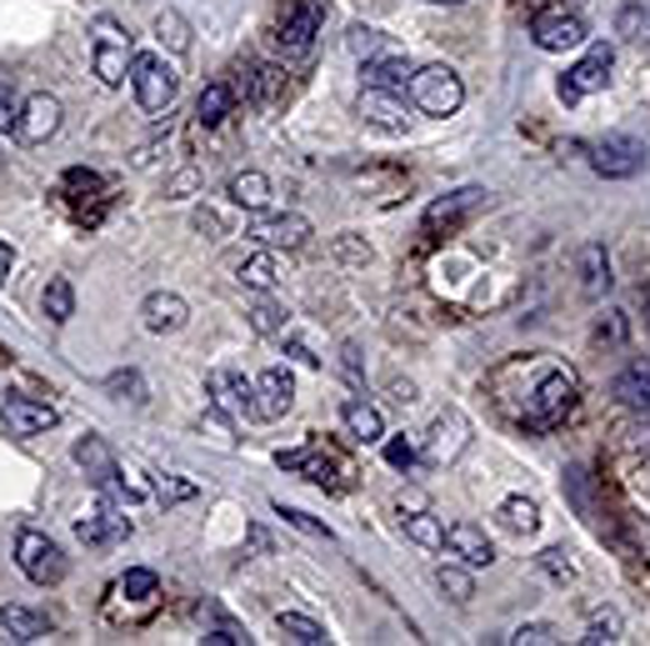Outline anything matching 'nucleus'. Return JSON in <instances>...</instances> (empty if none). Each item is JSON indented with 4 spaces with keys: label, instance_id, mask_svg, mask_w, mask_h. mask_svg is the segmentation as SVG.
<instances>
[{
    "label": "nucleus",
    "instance_id": "obj_47",
    "mask_svg": "<svg viewBox=\"0 0 650 646\" xmlns=\"http://www.w3.org/2000/svg\"><path fill=\"white\" fill-rule=\"evenodd\" d=\"M380 41H386V35H380V31H370V25H356V31H350V51H356V55H366V61L380 51Z\"/></svg>",
    "mask_w": 650,
    "mask_h": 646
},
{
    "label": "nucleus",
    "instance_id": "obj_18",
    "mask_svg": "<svg viewBox=\"0 0 650 646\" xmlns=\"http://www.w3.org/2000/svg\"><path fill=\"white\" fill-rule=\"evenodd\" d=\"M486 201V191L480 186H461V191H451V196H441V201H431L425 206V230H451V226H461V220L470 216V211Z\"/></svg>",
    "mask_w": 650,
    "mask_h": 646
},
{
    "label": "nucleus",
    "instance_id": "obj_41",
    "mask_svg": "<svg viewBox=\"0 0 650 646\" xmlns=\"http://www.w3.org/2000/svg\"><path fill=\"white\" fill-rule=\"evenodd\" d=\"M535 561H541V571H545V577H551V581H561V586L575 577V561H571V551H565V547H551V551H541V557H535Z\"/></svg>",
    "mask_w": 650,
    "mask_h": 646
},
{
    "label": "nucleus",
    "instance_id": "obj_40",
    "mask_svg": "<svg viewBox=\"0 0 650 646\" xmlns=\"http://www.w3.org/2000/svg\"><path fill=\"white\" fill-rule=\"evenodd\" d=\"M246 316H250V331H256V336H281L285 331V311L275 306V301H260V306H250Z\"/></svg>",
    "mask_w": 650,
    "mask_h": 646
},
{
    "label": "nucleus",
    "instance_id": "obj_34",
    "mask_svg": "<svg viewBox=\"0 0 650 646\" xmlns=\"http://www.w3.org/2000/svg\"><path fill=\"white\" fill-rule=\"evenodd\" d=\"M500 516H506V526L520 531V537H531L535 526H541V506H535L531 496H506V502H500Z\"/></svg>",
    "mask_w": 650,
    "mask_h": 646
},
{
    "label": "nucleus",
    "instance_id": "obj_17",
    "mask_svg": "<svg viewBox=\"0 0 650 646\" xmlns=\"http://www.w3.org/2000/svg\"><path fill=\"white\" fill-rule=\"evenodd\" d=\"M445 551H451V557H461L466 567H490V561H496L490 537L480 531V526H470V521H451V526H445Z\"/></svg>",
    "mask_w": 650,
    "mask_h": 646
},
{
    "label": "nucleus",
    "instance_id": "obj_37",
    "mask_svg": "<svg viewBox=\"0 0 650 646\" xmlns=\"http://www.w3.org/2000/svg\"><path fill=\"white\" fill-rule=\"evenodd\" d=\"M620 632H626L620 612H596L591 622H585V636H581V642H591V646H610V642H620Z\"/></svg>",
    "mask_w": 650,
    "mask_h": 646
},
{
    "label": "nucleus",
    "instance_id": "obj_27",
    "mask_svg": "<svg viewBox=\"0 0 650 646\" xmlns=\"http://www.w3.org/2000/svg\"><path fill=\"white\" fill-rule=\"evenodd\" d=\"M230 110H236V86H226V80H216V86L195 96V121L201 126H220Z\"/></svg>",
    "mask_w": 650,
    "mask_h": 646
},
{
    "label": "nucleus",
    "instance_id": "obj_46",
    "mask_svg": "<svg viewBox=\"0 0 650 646\" xmlns=\"http://www.w3.org/2000/svg\"><path fill=\"white\" fill-rule=\"evenodd\" d=\"M155 496H161V502H191L195 486L181 482V476H155Z\"/></svg>",
    "mask_w": 650,
    "mask_h": 646
},
{
    "label": "nucleus",
    "instance_id": "obj_6",
    "mask_svg": "<svg viewBox=\"0 0 650 646\" xmlns=\"http://www.w3.org/2000/svg\"><path fill=\"white\" fill-rule=\"evenodd\" d=\"M90 31H96V76H100V86H126L130 80V31L120 21H110V15H100Z\"/></svg>",
    "mask_w": 650,
    "mask_h": 646
},
{
    "label": "nucleus",
    "instance_id": "obj_20",
    "mask_svg": "<svg viewBox=\"0 0 650 646\" xmlns=\"http://www.w3.org/2000/svg\"><path fill=\"white\" fill-rule=\"evenodd\" d=\"M616 401L640 411V417L650 411V356H636V362L616 376Z\"/></svg>",
    "mask_w": 650,
    "mask_h": 646
},
{
    "label": "nucleus",
    "instance_id": "obj_7",
    "mask_svg": "<svg viewBox=\"0 0 650 646\" xmlns=\"http://www.w3.org/2000/svg\"><path fill=\"white\" fill-rule=\"evenodd\" d=\"M591 165L606 181H630V175L646 171V141H636V136H606V141L591 146Z\"/></svg>",
    "mask_w": 650,
    "mask_h": 646
},
{
    "label": "nucleus",
    "instance_id": "obj_36",
    "mask_svg": "<svg viewBox=\"0 0 650 646\" xmlns=\"http://www.w3.org/2000/svg\"><path fill=\"white\" fill-rule=\"evenodd\" d=\"M126 602H151L155 592H161V577H155L151 567H130L126 577H120V586H116Z\"/></svg>",
    "mask_w": 650,
    "mask_h": 646
},
{
    "label": "nucleus",
    "instance_id": "obj_32",
    "mask_svg": "<svg viewBox=\"0 0 650 646\" xmlns=\"http://www.w3.org/2000/svg\"><path fill=\"white\" fill-rule=\"evenodd\" d=\"M401 512H405V506H401ZM401 526H405V537H411L415 541V547H445V526L441 521H435V516L431 512H405L401 516Z\"/></svg>",
    "mask_w": 650,
    "mask_h": 646
},
{
    "label": "nucleus",
    "instance_id": "obj_3",
    "mask_svg": "<svg viewBox=\"0 0 650 646\" xmlns=\"http://www.w3.org/2000/svg\"><path fill=\"white\" fill-rule=\"evenodd\" d=\"M130 90H136L141 110L161 116V110L175 106V90H181V80H175V71L165 66L161 55H130Z\"/></svg>",
    "mask_w": 650,
    "mask_h": 646
},
{
    "label": "nucleus",
    "instance_id": "obj_11",
    "mask_svg": "<svg viewBox=\"0 0 650 646\" xmlns=\"http://www.w3.org/2000/svg\"><path fill=\"white\" fill-rule=\"evenodd\" d=\"M0 421H6V431L11 437H45V431L55 427V406L45 401H31V396H11V401L0 406Z\"/></svg>",
    "mask_w": 650,
    "mask_h": 646
},
{
    "label": "nucleus",
    "instance_id": "obj_24",
    "mask_svg": "<svg viewBox=\"0 0 650 646\" xmlns=\"http://www.w3.org/2000/svg\"><path fill=\"white\" fill-rule=\"evenodd\" d=\"M281 276H285V266H281V256H275L271 246L240 261V286H250V291H275Z\"/></svg>",
    "mask_w": 650,
    "mask_h": 646
},
{
    "label": "nucleus",
    "instance_id": "obj_30",
    "mask_svg": "<svg viewBox=\"0 0 650 646\" xmlns=\"http://www.w3.org/2000/svg\"><path fill=\"white\" fill-rule=\"evenodd\" d=\"M41 311H45V321H51V326H65V321L76 316V291H71V281H65V276H51V281H45Z\"/></svg>",
    "mask_w": 650,
    "mask_h": 646
},
{
    "label": "nucleus",
    "instance_id": "obj_33",
    "mask_svg": "<svg viewBox=\"0 0 650 646\" xmlns=\"http://www.w3.org/2000/svg\"><path fill=\"white\" fill-rule=\"evenodd\" d=\"M275 626H281V636L295 646H325V626L311 622V616H301V612H281Z\"/></svg>",
    "mask_w": 650,
    "mask_h": 646
},
{
    "label": "nucleus",
    "instance_id": "obj_13",
    "mask_svg": "<svg viewBox=\"0 0 650 646\" xmlns=\"http://www.w3.org/2000/svg\"><path fill=\"white\" fill-rule=\"evenodd\" d=\"M250 236H256L260 246H271V251H295V246L311 241V220L301 216V211H285V216H260L256 226H250Z\"/></svg>",
    "mask_w": 650,
    "mask_h": 646
},
{
    "label": "nucleus",
    "instance_id": "obj_16",
    "mask_svg": "<svg viewBox=\"0 0 650 646\" xmlns=\"http://www.w3.org/2000/svg\"><path fill=\"white\" fill-rule=\"evenodd\" d=\"M141 321L151 336H171V331H181L185 321H191V306H185L175 291H151V297L141 301Z\"/></svg>",
    "mask_w": 650,
    "mask_h": 646
},
{
    "label": "nucleus",
    "instance_id": "obj_19",
    "mask_svg": "<svg viewBox=\"0 0 650 646\" xmlns=\"http://www.w3.org/2000/svg\"><path fill=\"white\" fill-rule=\"evenodd\" d=\"M210 406L250 417L256 411V381H246L240 372H210Z\"/></svg>",
    "mask_w": 650,
    "mask_h": 646
},
{
    "label": "nucleus",
    "instance_id": "obj_14",
    "mask_svg": "<svg viewBox=\"0 0 650 646\" xmlns=\"http://www.w3.org/2000/svg\"><path fill=\"white\" fill-rule=\"evenodd\" d=\"M360 121L396 136V131L411 126V110H405L401 90H366V96H360Z\"/></svg>",
    "mask_w": 650,
    "mask_h": 646
},
{
    "label": "nucleus",
    "instance_id": "obj_38",
    "mask_svg": "<svg viewBox=\"0 0 650 646\" xmlns=\"http://www.w3.org/2000/svg\"><path fill=\"white\" fill-rule=\"evenodd\" d=\"M435 581H441V592L451 596V602H470V596H476V581H470L466 561H461V567H441Z\"/></svg>",
    "mask_w": 650,
    "mask_h": 646
},
{
    "label": "nucleus",
    "instance_id": "obj_51",
    "mask_svg": "<svg viewBox=\"0 0 650 646\" xmlns=\"http://www.w3.org/2000/svg\"><path fill=\"white\" fill-rule=\"evenodd\" d=\"M340 366H346L350 381H360V366H356V346H340Z\"/></svg>",
    "mask_w": 650,
    "mask_h": 646
},
{
    "label": "nucleus",
    "instance_id": "obj_49",
    "mask_svg": "<svg viewBox=\"0 0 650 646\" xmlns=\"http://www.w3.org/2000/svg\"><path fill=\"white\" fill-rule=\"evenodd\" d=\"M106 386H110V391H130V401H145V386H141V376H136V372H116Z\"/></svg>",
    "mask_w": 650,
    "mask_h": 646
},
{
    "label": "nucleus",
    "instance_id": "obj_44",
    "mask_svg": "<svg viewBox=\"0 0 650 646\" xmlns=\"http://www.w3.org/2000/svg\"><path fill=\"white\" fill-rule=\"evenodd\" d=\"M275 516H285V521L295 526V531H305V537H321V541H331V526L325 521H315V516H305V512H295V506H275Z\"/></svg>",
    "mask_w": 650,
    "mask_h": 646
},
{
    "label": "nucleus",
    "instance_id": "obj_55",
    "mask_svg": "<svg viewBox=\"0 0 650 646\" xmlns=\"http://www.w3.org/2000/svg\"><path fill=\"white\" fill-rule=\"evenodd\" d=\"M0 362H6V346H0Z\"/></svg>",
    "mask_w": 650,
    "mask_h": 646
},
{
    "label": "nucleus",
    "instance_id": "obj_53",
    "mask_svg": "<svg viewBox=\"0 0 650 646\" xmlns=\"http://www.w3.org/2000/svg\"><path fill=\"white\" fill-rule=\"evenodd\" d=\"M195 230H220V216L216 211H201V216H195Z\"/></svg>",
    "mask_w": 650,
    "mask_h": 646
},
{
    "label": "nucleus",
    "instance_id": "obj_54",
    "mask_svg": "<svg viewBox=\"0 0 650 646\" xmlns=\"http://www.w3.org/2000/svg\"><path fill=\"white\" fill-rule=\"evenodd\" d=\"M425 6H461V0H425Z\"/></svg>",
    "mask_w": 650,
    "mask_h": 646
},
{
    "label": "nucleus",
    "instance_id": "obj_28",
    "mask_svg": "<svg viewBox=\"0 0 650 646\" xmlns=\"http://www.w3.org/2000/svg\"><path fill=\"white\" fill-rule=\"evenodd\" d=\"M0 626H6L11 642H41L51 632V622L41 612H31V606H0Z\"/></svg>",
    "mask_w": 650,
    "mask_h": 646
},
{
    "label": "nucleus",
    "instance_id": "obj_12",
    "mask_svg": "<svg viewBox=\"0 0 650 646\" xmlns=\"http://www.w3.org/2000/svg\"><path fill=\"white\" fill-rule=\"evenodd\" d=\"M531 35L541 51H575V45H585V21L575 11H545L535 15Z\"/></svg>",
    "mask_w": 650,
    "mask_h": 646
},
{
    "label": "nucleus",
    "instance_id": "obj_31",
    "mask_svg": "<svg viewBox=\"0 0 650 646\" xmlns=\"http://www.w3.org/2000/svg\"><path fill=\"white\" fill-rule=\"evenodd\" d=\"M616 35L630 45H650V6L640 0V6H620L616 11Z\"/></svg>",
    "mask_w": 650,
    "mask_h": 646
},
{
    "label": "nucleus",
    "instance_id": "obj_48",
    "mask_svg": "<svg viewBox=\"0 0 650 646\" xmlns=\"http://www.w3.org/2000/svg\"><path fill=\"white\" fill-rule=\"evenodd\" d=\"M386 461L396 466V472H411V466H415V446H411V441H390V446H386Z\"/></svg>",
    "mask_w": 650,
    "mask_h": 646
},
{
    "label": "nucleus",
    "instance_id": "obj_42",
    "mask_svg": "<svg viewBox=\"0 0 650 646\" xmlns=\"http://www.w3.org/2000/svg\"><path fill=\"white\" fill-rule=\"evenodd\" d=\"M285 356H295L301 366H325V356L315 351V341L305 331H285Z\"/></svg>",
    "mask_w": 650,
    "mask_h": 646
},
{
    "label": "nucleus",
    "instance_id": "obj_22",
    "mask_svg": "<svg viewBox=\"0 0 650 646\" xmlns=\"http://www.w3.org/2000/svg\"><path fill=\"white\" fill-rule=\"evenodd\" d=\"M411 61L405 55H370L366 61V86L370 90H401L405 96V86H411Z\"/></svg>",
    "mask_w": 650,
    "mask_h": 646
},
{
    "label": "nucleus",
    "instance_id": "obj_43",
    "mask_svg": "<svg viewBox=\"0 0 650 646\" xmlns=\"http://www.w3.org/2000/svg\"><path fill=\"white\" fill-rule=\"evenodd\" d=\"M510 642H516V646H555V642H561V632H555L551 622H526L516 636H510Z\"/></svg>",
    "mask_w": 650,
    "mask_h": 646
},
{
    "label": "nucleus",
    "instance_id": "obj_9",
    "mask_svg": "<svg viewBox=\"0 0 650 646\" xmlns=\"http://www.w3.org/2000/svg\"><path fill=\"white\" fill-rule=\"evenodd\" d=\"M61 116H65L61 100L45 96V90H35V96L21 100V116H15V131L11 136L21 146H45L55 131H61Z\"/></svg>",
    "mask_w": 650,
    "mask_h": 646
},
{
    "label": "nucleus",
    "instance_id": "obj_23",
    "mask_svg": "<svg viewBox=\"0 0 650 646\" xmlns=\"http://www.w3.org/2000/svg\"><path fill=\"white\" fill-rule=\"evenodd\" d=\"M226 196L236 201L240 211H266L271 206V175L266 171H236L230 175V186H226Z\"/></svg>",
    "mask_w": 650,
    "mask_h": 646
},
{
    "label": "nucleus",
    "instance_id": "obj_25",
    "mask_svg": "<svg viewBox=\"0 0 650 646\" xmlns=\"http://www.w3.org/2000/svg\"><path fill=\"white\" fill-rule=\"evenodd\" d=\"M581 291L591 301H600L610 291V256H606V246L600 241H591L581 251Z\"/></svg>",
    "mask_w": 650,
    "mask_h": 646
},
{
    "label": "nucleus",
    "instance_id": "obj_8",
    "mask_svg": "<svg viewBox=\"0 0 650 646\" xmlns=\"http://www.w3.org/2000/svg\"><path fill=\"white\" fill-rule=\"evenodd\" d=\"M610 66H616V45H591V51L575 61L571 71H565L561 80V100L565 106H575L581 96H591V90H600L610 80Z\"/></svg>",
    "mask_w": 650,
    "mask_h": 646
},
{
    "label": "nucleus",
    "instance_id": "obj_10",
    "mask_svg": "<svg viewBox=\"0 0 650 646\" xmlns=\"http://www.w3.org/2000/svg\"><path fill=\"white\" fill-rule=\"evenodd\" d=\"M315 35H321V6H315V0L291 6V11L281 15V25H275V45H281L285 55H305L315 45Z\"/></svg>",
    "mask_w": 650,
    "mask_h": 646
},
{
    "label": "nucleus",
    "instance_id": "obj_29",
    "mask_svg": "<svg viewBox=\"0 0 650 646\" xmlns=\"http://www.w3.org/2000/svg\"><path fill=\"white\" fill-rule=\"evenodd\" d=\"M281 466L285 472H301L305 482H321V486H331L336 482V461L331 456H321V451H281Z\"/></svg>",
    "mask_w": 650,
    "mask_h": 646
},
{
    "label": "nucleus",
    "instance_id": "obj_21",
    "mask_svg": "<svg viewBox=\"0 0 650 646\" xmlns=\"http://www.w3.org/2000/svg\"><path fill=\"white\" fill-rule=\"evenodd\" d=\"M76 537L86 541V547H110V541H126L130 537V521L100 506V512H90V516H80V521H76Z\"/></svg>",
    "mask_w": 650,
    "mask_h": 646
},
{
    "label": "nucleus",
    "instance_id": "obj_4",
    "mask_svg": "<svg viewBox=\"0 0 650 646\" xmlns=\"http://www.w3.org/2000/svg\"><path fill=\"white\" fill-rule=\"evenodd\" d=\"M411 100L425 116H455L466 106V80L455 76L451 66H425L411 76Z\"/></svg>",
    "mask_w": 650,
    "mask_h": 646
},
{
    "label": "nucleus",
    "instance_id": "obj_1",
    "mask_svg": "<svg viewBox=\"0 0 650 646\" xmlns=\"http://www.w3.org/2000/svg\"><path fill=\"white\" fill-rule=\"evenodd\" d=\"M581 401V381L575 372H545L541 386L526 396V411H520V427L526 431H551L555 421H565Z\"/></svg>",
    "mask_w": 650,
    "mask_h": 646
},
{
    "label": "nucleus",
    "instance_id": "obj_2",
    "mask_svg": "<svg viewBox=\"0 0 650 646\" xmlns=\"http://www.w3.org/2000/svg\"><path fill=\"white\" fill-rule=\"evenodd\" d=\"M15 567H21L35 586H61L65 571H71V561H65V551H61V541L55 537L25 526L21 537H15Z\"/></svg>",
    "mask_w": 650,
    "mask_h": 646
},
{
    "label": "nucleus",
    "instance_id": "obj_50",
    "mask_svg": "<svg viewBox=\"0 0 650 646\" xmlns=\"http://www.w3.org/2000/svg\"><path fill=\"white\" fill-rule=\"evenodd\" d=\"M195 186H201V175H195V171H181V175H175V181H171V186H165V191H171L175 201H185Z\"/></svg>",
    "mask_w": 650,
    "mask_h": 646
},
{
    "label": "nucleus",
    "instance_id": "obj_52",
    "mask_svg": "<svg viewBox=\"0 0 650 646\" xmlns=\"http://www.w3.org/2000/svg\"><path fill=\"white\" fill-rule=\"evenodd\" d=\"M11 266H15V251L0 241V286H6V276H11Z\"/></svg>",
    "mask_w": 650,
    "mask_h": 646
},
{
    "label": "nucleus",
    "instance_id": "obj_39",
    "mask_svg": "<svg viewBox=\"0 0 650 646\" xmlns=\"http://www.w3.org/2000/svg\"><path fill=\"white\" fill-rule=\"evenodd\" d=\"M285 90V71L281 66H256V76H250L246 96L250 100H275Z\"/></svg>",
    "mask_w": 650,
    "mask_h": 646
},
{
    "label": "nucleus",
    "instance_id": "obj_35",
    "mask_svg": "<svg viewBox=\"0 0 650 646\" xmlns=\"http://www.w3.org/2000/svg\"><path fill=\"white\" fill-rule=\"evenodd\" d=\"M155 41L165 45V51H191V25H185V15L181 11H161L155 15Z\"/></svg>",
    "mask_w": 650,
    "mask_h": 646
},
{
    "label": "nucleus",
    "instance_id": "obj_15",
    "mask_svg": "<svg viewBox=\"0 0 650 646\" xmlns=\"http://www.w3.org/2000/svg\"><path fill=\"white\" fill-rule=\"evenodd\" d=\"M291 406H295V381H291V372H285V366H271V372L256 381V417L281 421Z\"/></svg>",
    "mask_w": 650,
    "mask_h": 646
},
{
    "label": "nucleus",
    "instance_id": "obj_45",
    "mask_svg": "<svg viewBox=\"0 0 650 646\" xmlns=\"http://www.w3.org/2000/svg\"><path fill=\"white\" fill-rule=\"evenodd\" d=\"M15 116H21V96H15L11 76L0 71V131H15Z\"/></svg>",
    "mask_w": 650,
    "mask_h": 646
},
{
    "label": "nucleus",
    "instance_id": "obj_5",
    "mask_svg": "<svg viewBox=\"0 0 650 646\" xmlns=\"http://www.w3.org/2000/svg\"><path fill=\"white\" fill-rule=\"evenodd\" d=\"M71 456L86 466V476H90V482H96L106 496H120V502H136V496H141V486H126V476H120V461H116V451H110V441L80 437Z\"/></svg>",
    "mask_w": 650,
    "mask_h": 646
},
{
    "label": "nucleus",
    "instance_id": "obj_26",
    "mask_svg": "<svg viewBox=\"0 0 650 646\" xmlns=\"http://www.w3.org/2000/svg\"><path fill=\"white\" fill-rule=\"evenodd\" d=\"M340 421H346V431L360 446H376V441L386 437V421H380V411L370 401H346L340 406Z\"/></svg>",
    "mask_w": 650,
    "mask_h": 646
}]
</instances>
